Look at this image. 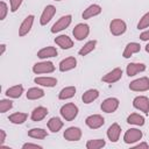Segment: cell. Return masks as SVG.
Wrapping results in <instances>:
<instances>
[{
    "label": "cell",
    "instance_id": "cell-43",
    "mask_svg": "<svg viewBox=\"0 0 149 149\" xmlns=\"http://www.w3.org/2000/svg\"><path fill=\"white\" fill-rule=\"evenodd\" d=\"M146 51H147V52L149 54V43H148V44L146 45Z\"/></svg>",
    "mask_w": 149,
    "mask_h": 149
},
{
    "label": "cell",
    "instance_id": "cell-28",
    "mask_svg": "<svg viewBox=\"0 0 149 149\" xmlns=\"http://www.w3.org/2000/svg\"><path fill=\"white\" fill-rule=\"evenodd\" d=\"M44 94H45V93H44V91H43L42 88H40V87H30V88L27 91L26 97H27V99H29V100H37V99L43 98Z\"/></svg>",
    "mask_w": 149,
    "mask_h": 149
},
{
    "label": "cell",
    "instance_id": "cell-22",
    "mask_svg": "<svg viewBox=\"0 0 149 149\" xmlns=\"http://www.w3.org/2000/svg\"><path fill=\"white\" fill-rule=\"evenodd\" d=\"M48 113H49V112H48V108H47V107H44V106H37V107H35V108L33 109V112H31V114H30V119H31L33 121L37 122V121L43 120V119L47 116Z\"/></svg>",
    "mask_w": 149,
    "mask_h": 149
},
{
    "label": "cell",
    "instance_id": "cell-3",
    "mask_svg": "<svg viewBox=\"0 0 149 149\" xmlns=\"http://www.w3.org/2000/svg\"><path fill=\"white\" fill-rule=\"evenodd\" d=\"M127 30V24L123 20L121 19H114L109 23V31L114 36H120L123 35Z\"/></svg>",
    "mask_w": 149,
    "mask_h": 149
},
{
    "label": "cell",
    "instance_id": "cell-12",
    "mask_svg": "<svg viewBox=\"0 0 149 149\" xmlns=\"http://www.w3.org/2000/svg\"><path fill=\"white\" fill-rule=\"evenodd\" d=\"M55 14H56V7L55 6H52V5L45 6L43 12H42V14H41V17H40L41 26H45L47 23H49Z\"/></svg>",
    "mask_w": 149,
    "mask_h": 149
},
{
    "label": "cell",
    "instance_id": "cell-20",
    "mask_svg": "<svg viewBox=\"0 0 149 149\" xmlns=\"http://www.w3.org/2000/svg\"><path fill=\"white\" fill-rule=\"evenodd\" d=\"M57 49L55 47H51V45H48V47H44L42 48L41 50L37 51V57L41 58V59H47V58H51V57H56L57 56Z\"/></svg>",
    "mask_w": 149,
    "mask_h": 149
},
{
    "label": "cell",
    "instance_id": "cell-15",
    "mask_svg": "<svg viewBox=\"0 0 149 149\" xmlns=\"http://www.w3.org/2000/svg\"><path fill=\"white\" fill-rule=\"evenodd\" d=\"M120 135H121V127L119 126V123H116V122L112 123L108 127V129H107V137H108V140L111 142L115 143V142L119 141Z\"/></svg>",
    "mask_w": 149,
    "mask_h": 149
},
{
    "label": "cell",
    "instance_id": "cell-10",
    "mask_svg": "<svg viewBox=\"0 0 149 149\" xmlns=\"http://www.w3.org/2000/svg\"><path fill=\"white\" fill-rule=\"evenodd\" d=\"M85 123L91 129H98V128H100V127L104 126L105 119L100 114H92V115H88L85 119Z\"/></svg>",
    "mask_w": 149,
    "mask_h": 149
},
{
    "label": "cell",
    "instance_id": "cell-19",
    "mask_svg": "<svg viewBox=\"0 0 149 149\" xmlns=\"http://www.w3.org/2000/svg\"><path fill=\"white\" fill-rule=\"evenodd\" d=\"M146 70V65L143 63H129L126 68V73L128 77H133V76H136L137 73L140 72H143Z\"/></svg>",
    "mask_w": 149,
    "mask_h": 149
},
{
    "label": "cell",
    "instance_id": "cell-26",
    "mask_svg": "<svg viewBox=\"0 0 149 149\" xmlns=\"http://www.w3.org/2000/svg\"><path fill=\"white\" fill-rule=\"evenodd\" d=\"M76 87L74 86H66L64 88H62L58 93V99L59 100H68L74 97L76 94Z\"/></svg>",
    "mask_w": 149,
    "mask_h": 149
},
{
    "label": "cell",
    "instance_id": "cell-33",
    "mask_svg": "<svg viewBox=\"0 0 149 149\" xmlns=\"http://www.w3.org/2000/svg\"><path fill=\"white\" fill-rule=\"evenodd\" d=\"M106 146V141L102 139H94V140H88L86 142V148L87 149H100Z\"/></svg>",
    "mask_w": 149,
    "mask_h": 149
},
{
    "label": "cell",
    "instance_id": "cell-31",
    "mask_svg": "<svg viewBox=\"0 0 149 149\" xmlns=\"http://www.w3.org/2000/svg\"><path fill=\"white\" fill-rule=\"evenodd\" d=\"M95 45H97V41H95V40H91V41L86 42V43L79 49V51H78L79 56H86V55H88L90 52H92V51L94 50Z\"/></svg>",
    "mask_w": 149,
    "mask_h": 149
},
{
    "label": "cell",
    "instance_id": "cell-24",
    "mask_svg": "<svg viewBox=\"0 0 149 149\" xmlns=\"http://www.w3.org/2000/svg\"><path fill=\"white\" fill-rule=\"evenodd\" d=\"M34 83L44 87H54L57 84V79L55 77H36Z\"/></svg>",
    "mask_w": 149,
    "mask_h": 149
},
{
    "label": "cell",
    "instance_id": "cell-21",
    "mask_svg": "<svg viewBox=\"0 0 149 149\" xmlns=\"http://www.w3.org/2000/svg\"><path fill=\"white\" fill-rule=\"evenodd\" d=\"M140 50H141L140 43H137V42H130V43H128L125 47V50L122 52V56H123V58H130L134 54L140 52Z\"/></svg>",
    "mask_w": 149,
    "mask_h": 149
},
{
    "label": "cell",
    "instance_id": "cell-18",
    "mask_svg": "<svg viewBox=\"0 0 149 149\" xmlns=\"http://www.w3.org/2000/svg\"><path fill=\"white\" fill-rule=\"evenodd\" d=\"M55 43L63 50H68L73 47V41L68 35H58L55 37Z\"/></svg>",
    "mask_w": 149,
    "mask_h": 149
},
{
    "label": "cell",
    "instance_id": "cell-34",
    "mask_svg": "<svg viewBox=\"0 0 149 149\" xmlns=\"http://www.w3.org/2000/svg\"><path fill=\"white\" fill-rule=\"evenodd\" d=\"M149 28V12H147L139 21L137 23V29L139 30H142V29H147Z\"/></svg>",
    "mask_w": 149,
    "mask_h": 149
},
{
    "label": "cell",
    "instance_id": "cell-14",
    "mask_svg": "<svg viewBox=\"0 0 149 149\" xmlns=\"http://www.w3.org/2000/svg\"><path fill=\"white\" fill-rule=\"evenodd\" d=\"M34 19H35L34 15H28V16L24 17V20L21 22V24L19 27V36L23 37L30 31V29L33 27V23H34Z\"/></svg>",
    "mask_w": 149,
    "mask_h": 149
},
{
    "label": "cell",
    "instance_id": "cell-25",
    "mask_svg": "<svg viewBox=\"0 0 149 149\" xmlns=\"http://www.w3.org/2000/svg\"><path fill=\"white\" fill-rule=\"evenodd\" d=\"M99 97V91L95 88H90L87 91H85L81 95V100L84 104H91L93 102L95 99H98Z\"/></svg>",
    "mask_w": 149,
    "mask_h": 149
},
{
    "label": "cell",
    "instance_id": "cell-11",
    "mask_svg": "<svg viewBox=\"0 0 149 149\" xmlns=\"http://www.w3.org/2000/svg\"><path fill=\"white\" fill-rule=\"evenodd\" d=\"M81 129L79 127H69L64 130L63 136L66 141L70 142H74V141H79L81 139Z\"/></svg>",
    "mask_w": 149,
    "mask_h": 149
},
{
    "label": "cell",
    "instance_id": "cell-38",
    "mask_svg": "<svg viewBox=\"0 0 149 149\" xmlns=\"http://www.w3.org/2000/svg\"><path fill=\"white\" fill-rule=\"evenodd\" d=\"M23 149H30V148H35V149H42V146L40 144H36V143H30V142H27L22 146Z\"/></svg>",
    "mask_w": 149,
    "mask_h": 149
},
{
    "label": "cell",
    "instance_id": "cell-6",
    "mask_svg": "<svg viewBox=\"0 0 149 149\" xmlns=\"http://www.w3.org/2000/svg\"><path fill=\"white\" fill-rule=\"evenodd\" d=\"M119 105H120V101L118 98H114V97H111V98H107L105 99L101 105H100V108L102 112L105 113H114L118 108H119Z\"/></svg>",
    "mask_w": 149,
    "mask_h": 149
},
{
    "label": "cell",
    "instance_id": "cell-27",
    "mask_svg": "<svg viewBox=\"0 0 149 149\" xmlns=\"http://www.w3.org/2000/svg\"><path fill=\"white\" fill-rule=\"evenodd\" d=\"M22 93H23V86L20 85V84H17V85H14V86L7 88L5 94H6L8 98L16 99V98H20V97L22 95Z\"/></svg>",
    "mask_w": 149,
    "mask_h": 149
},
{
    "label": "cell",
    "instance_id": "cell-42",
    "mask_svg": "<svg viewBox=\"0 0 149 149\" xmlns=\"http://www.w3.org/2000/svg\"><path fill=\"white\" fill-rule=\"evenodd\" d=\"M0 47H1V52H0V54H1V55H3V54H5V51H6V44H3V43H2Z\"/></svg>",
    "mask_w": 149,
    "mask_h": 149
},
{
    "label": "cell",
    "instance_id": "cell-40",
    "mask_svg": "<svg viewBox=\"0 0 149 149\" xmlns=\"http://www.w3.org/2000/svg\"><path fill=\"white\" fill-rule=\"evenodd\" d=\"M6 141V132L3 129H0V146H3Z\"/></svg>",
    "mask_w": 149,
    "mask_h": 149
},
{
    "label": "cell",
    "instance_id": "cell-17",
    "mask_svg": "<svg viewBox=\"0 0 149 149\" xmlns=\"http://www.w3.org/2000/svg\"><path fill=\"white\" fill-rule=\"evenodd\" d=\"M101 12H102L101 6H99V5H97V3H93V5H90L86 9H84V12H83V14H81V17H83L84 20H88V19H91V17H93V16L99 15Z\"/></svg>",
    "mask_w": 149,
    "mask_h": 149
},
{
    "label": "cell",
    "instance_id": "cell-13",
    "mask_svg": "<svg viewBox=\"0 0 149 149\" xmlns=\"http://www.w3.org/2000/svg\"><path fill=\"white\" fill-rule=\"evenodd\" d=\"M121 77H122V69L115 68V69H113L112 71L107 72V73L101 78V80H102L104 83H107V84H113V83L119 81V80L121 79Z\"/></svg>",
    "mask_w": 149,
    "mask_h": 149
},
{
    "label": "cell",
    "instance_id": "cell-7",
    "mask_svg": "<svg viewBox=\"0 0 149 149\" xmlns=\"http://www.w3.org/2000/svg\"><path fill=\"white\" fill-rule=\"evenodd\" d=\"M142 136H143V134H142V132L140 129H137V128H129L128 130H126V133L123 135V141L127 144H133V143L140 141L142 139Z\"/></svg>",
    "mask_w": 149,
    "mask_h": 149
},
{
    "label": "cell",
    "instance_id": "cell-4",
    "mask_svg": "<svg viewBox=\"0 0 149 149\" xmlns=\"http://www.w3.org/2000/svg\"><path fill=\"white\" fill-rule=\"evenodd\" d=\"M129 90L134 92H146L149 90V78L148 77H141L137 78L129 84Z\"/></svg>",
    "mask_w": 149,
    "mask_h": 149
},
{
    "label": "cell",
    "instance_id": "cell-8",
    "mask_svg": "<svg viewBox=\"0 0 149 149\" xmlns=\"http://www.w3.org/2000/svg\"><path fill=\"white\" fill-rule=\"evenodd\" d=\"M133 107L143 112L144 114H149V98L146 95H137L133 100Z\"/></svg>",
    "mask_w": 149,
    "mask_h": 149
},
{
    "label": "cell",
    "instance_id": "cell-16",
    "mask_svg": "<svg viewBox=\"0 0 149 149\" xmlns=\"http://www.w3.org/2000/svg\"><path fill=\"white\" fill-rule=\"evenodd\" d=\"M77 66V59L74 57H66L59 62L58 69L61 72H68L70 70H73Z\"/></svg>",
    "mask_w": 149,
    "mask_h": 149
},
{
    "label": "cell",
    "instance_id": "cell-30",
    "mask_svg": "<svg viewBox=\"0 0 149 149\" xmlns=\"http://www.w3.org/2000/svg\"><path fill=\"white\" fill-rule=\"evenodd\" d=\"M28 118V114L27 113H23V112H16V113H13L9 115L8 120L14 123V125H21Z\"/></svg>",
    "mask_w": 149,
    "mask_h": 149
},
{
    "label": "cell",
    "instance_id": "cell-23",
    "mask_svg": "<svg viewBox=\"0 0 149 149\" xmlns=\"http://www.w3.org/2000/svg\"><path fill=\"white\" fill-rule=\"evenodd\" d=\"M47 126H48V128H49V130L51 133H58L63 128L64 122L62 121V119H59L57 116H54V118H50L49 119Z\"/></svg>",
    "mask_w": 149,
    "mask_h": 149
},
{
    "label": "cell",
    "instance_id": "cell-5",
    "mask_svg": "<svg viewBox=\"0 0 149 149\" xmlns=\"http://www.w3.org/2000/svg\"><path fill=\"white\" fill-rule=\"evenodd\" d=\"M55 71V65L52 62L44 61L40 63H35L33 66V72L36 74H42V73H51Z\"/></svg>",
    "mask_w": 149,
    "mask_h": 149
},
{
    "label": "cell",
    "instance_id": "cell-37",
    "mask_svg": "<svg viewBox=\"0 0 149 149\" xmlns=\"http://www.w3.org/2000/svg\"><path fill=\"white\" fill-rule=\"evenodd\" d=\"M22 1L23 0H9V5H10V12L12 13H15L20 6L22 5Z\"/></svg>",
    "mask_w": 149,
    "mask_h": 149
},
{
    "label": "cell",
    "instance_id": "cell-32",
    "mask_svg": "<svg viewBox=\"0 0 149 149\" xmlns=\"http://www.w3.org/2000/svg\"><path fill=\"white\" fill-rule=\"evenodd\" d=\"M28 136L31 137V139L43 140L48 136V133L43 128H31L30 130H28Z\"/></svg>",
    "mask_w": 149,
    "mask_h": 149
},
{
    "label": "cell",
    "instance_id": "cell-1",
    "mask_svg": "<svg viewBox=\"0 0 149 149\" xmlns=\"http://www.w3.org/2000/svg\"><path fill=\"white\" fill-rule=\"evenodd\" d=\"M78 106L74 105L73 102H68V104H64L61 109H59V113H61V116L65 120V121H72L77 118L78 115Z\"/></svg>",
    "mask_w": 149,
    "mask_h": 149
},
{
    "label": "cell",
    "instance_id": "cell-2",
    "mask_svg": "<svg viewBox=\"0 0 149 149\" xmlns=\"http://www.w3.org/2000/svg\"><path fill=\"white\" fill-rule=\"evenodd\" d=\"M71 22H72V16H71L70 14H68V15H63V16H61V17L52 24L50 31H51L52 34L59 33V31L66 29V28L71 24Z\"/></svg>",
    "mask_w": 149,
    "mask_h": 149
},
{
    "label": "cell",
    "instance_id": "cell-35",
    "mask_svg": "<svg viewBox=\"0 0 149 149\" xmlns=\"http://www.w3.org/2000/svg\"><path fill=\"white\" fill-rule=\"evenodd\" d=\"M13 107V101L10 99H1L0 100V113H6Z\"/></svg>",
    "mask_w": 149,
    "mask_h": 149
},
{
    "label": "cell",
    "instance_id": "cell-36",
    "mask_svg": "<svg viewBox=\"0 0 149 149\" xmlns=\"http://www.w3.org/2000/svg\"><path fill=\"white\" fill-rule=\"evenodd\" d=\"M7 13H8V6L5 1H1L0 2V20H5Z\"/></svg>",
    "mask_w": 149,
    "mask_h": 149
},
{
    "label": "cell",
    "instance_id": "cell-44",
    "mask_svg": "<svg viewBox=\"0 0 149 149\" xmlns=\"http://www.w3.org/2000/svg\"><path fill=\"white\" fill-rule=\"evenodd\" d=\"M55 1H62V0H55Z\"/></svg>",
    "mask_w": 149,
    "mask_h": 149
},
{
    "label": "cell",
    "instance_id": "cell-29",
    "mask_svg": "<svg viewBox=\"0 0 149 149\" xmlns=\"http://www.w3.org/2000/svg\"><path fill=\"white\" fill-rule=\"evenodd\" d=\"M144 116L139 113H132L127 116V123L133 126H143L144 125Z\"/></svg>",
    "mask_w": 149,
    "mask_h": 149
},
{
    "label": "cell",
    "instance_id": "cell-39",
    "mask_svg": "<svg viewBox=\"0 0 149 149\" xmlns=\"http://www.w3.org/2000/svg\"><path fill=\"white\" fill-rule=\"evenodd\" d=\"M140 40L141 41H149V29H147L140 34Z\"/></svg>",
    "mask_w": 149,
    "mask_h": 149
},
{
    "label": "cell",
    "instance_id": "cell-41",
    "mask_svg": "<svg viewBox=\"0 0 149 149\" xmlns=\"http://www.w3.org/2000/svg\"><path fill=\"white\" fill-rule=\"evenodd\" d=\"M134 148H149V144L147 142H141V143L134 146Z\"/></svg>",
    "mask_w": 149,
    "mask_h": 149
},
{
    "label": "cell",
    "instance_id": "cell-9",
    "mask_svg": "<svg viewBox=\"0 0 149 149\" xmlns=\"http://www.w3.org/2000/svg\"><path fill=\"white\" fill-rule=\"evenodd\" d=\"M72 34H73V37L77 40V41H83L85 40L88 34H90V26L86 24V23H78L73 30H72Z\"/></svg>",
    "mask_w": 149,
    "mask_h": 149
}]
</instances>
